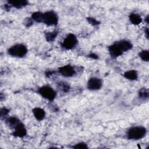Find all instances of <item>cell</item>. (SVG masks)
Wrapping results in <instances>:
<instances>
[{"mask_svg":"<svg viewBox=\"0 0 149 149\" xmlns=\"http://www.w3.org/2000/svg\"><path fill=\"white\" fill-rule=\"evenodd\" d=\"M138 97L143 101L147 100L149 97V91L146 87H142L138 91Z\"/></svg>","mask_w":149,"mask_h":149,"instance_id":"2e32d148","label":"cell"},{"mask_svg":"<svg viewBox=\"0 0 149 149\" xmlns=\"http://www.w3.org/2000/svg\"><path fill=\"white\" fill-rule=\"evenodd\" d=\"M58 34V31L57 30H54L51 31H48L45 33V40L48 42H51L55 41Z\"/></svg>","mask_w":149,"mask_h":149,"instance_id":"9a60e30c","label":"cell"},{"mask_svg":"<svg viewBox=\"0 0 149 149\" xmlns=\"http://www.w3.org/2000/svg\"><path fill=\"white\" fill-rule=\"evenodd\" d=\"M72 148H76V149H87L88 148V146L87 144L85 142L80 141L76 143L75 144H73Z\"/></svg>","mask_w":149,"mask_h":149,"instance_id":"ffe728a7","label":"cell"},{"mask_svg":"<svg viewBox=\"0 0 149 149\" xmlns=\"http://www.w3.org/2000/svg\"><path fill=\"white\" fill-rule=\"evenodd\" d=\"M129 19L130 22L135 26L140 24L143 22V18L141 16L139 13L135 12H132L129 14Z\"/></svg>","mask_w":149,"mask_h":149,"instance_id":"4fadbf2b","label":"cell"},{"mask_svg":"<svg viewBox=\"0 0 149 149\" xmlns=\"http://www.w3.org/2000/svg\"><path fill=\"white\" fill-rule=\"evenodd\" d=\"M78 44V39L75 34L73 33L68 34L64 38L61 47L65 50H72L76 48Z\"/></svg>","mask_w":149,"mask_h":149,"instance_id":"8992f818","label":"cell"},{"mask_svg":"<svg viewBox=\"0 0 149 149\" xmlns=\"http://www.w3.org/2000/svg\"><path fill=\"white\" fill-rule=\"evenodd\" d=\"M28 53L27 47L23 43H16L10 46L7 50V54L14 58H22Z\"/></svg>","mask_w":149,"mask_h":149,"instance_id":"3957f363","label":"cell"},{"mask_svg":"<svg viewBox=\"0 0 149 149\" xmlns=\"http://www.w3.org/2000/svg\"><path fill=\"white\" fill-rule=\"evenodd\" d=\"M32 113L37 120L42 121L46 116V112L45 110L40 107H35L32 109Z\"/></svg>","mask_w":149,"mask_h":149,"instance_id":"30bf717a","label":"cell"},{"mask_svg":"<svg viewBox=\"0 0 149 149\" xmlns=\"http://www.w3.org/2000/svg\"><path fill=\"white\" fill-rule=\"evenodd\" d=\"M12 135L15 137L23 138L27 134V130L22 121L12 129Z\"/></svg>","mask_w":149,"mask_h":149,"instance_id":"9c48e42d","label":"cell"},{"mask_svg":"<svg viewBox=\"0 0 149 149\" xmlns=\"http://www.w3.org/2000/svg\"><path fill=\"white\" fill-rule=\"evenodd\" d=\"M147 133V130L143 126H134L126 132V137L131 140H139L143 139Z\"/></svg>","mask_w":149,"mask_h":149,"instance_id":"7a4b0ae2","label":"cell"},{"mask_svg":"<svg viewBox=\"0 0 149 149\" xmlns=\"http://www.w3.org/2000/svg\"><path fill=\"white\" fill-rule=\"evenodd\" d=\"M148 20H149V19H148V15H147L146 17H145V18H144V22L146 23V24H148Z\"/></svg>","mask_w":149,"mask_h":149,"instance_id":"484cf974","label":"cell"},{"mask_svg":"<svg viewBox=\"0 0 149 149\" xmlns=\"http://www.w3.org/2000/svg\"><path fill=\"white\" fill-rule=\"evenodd\" d=\"M37 92L42 98L51 102L53 101L57 95L55 90L48 84L40 87L37 90Z\"/></svg>","mask_w":149,"mask_h":149,"instance_id":"277c9868","label":"cell"},{"mask_svg":"<svg viewBox=\"0 0 149 149\" xmlns=\"http://www.w3.org/2000/svg\"><path fill=\"white\" fill-rule=\"evenodd\" d=\"M86 19H87L88 23L89 24H90L91 25H92V26H98L100 24V22L94 17H88L86 18Z\"/></svg>","mask_w":149,"mask_h":149,"instance_id":"44dd1931","label":"cell"},{"mask_svg":"<svg viewBox=\"0 0 149 149\" xmlns=\"http://www.w3.org/2000/svg\"><path fill=\"white\" fill-rule=\"evenodd\" d=\"M139 56L144 62L149 61V51L148 49H143L139 53Z\"/></svg>","mask_w":149,"mask_h":149,"instance_id":"d6986e66","label":"cell"},{"mask_svg":"<svg viewBox=\"0 0 149 149\" xmlns=\"http://www.w3.org/2000/svg\"><path fill=\"white\" fill-rule=\"evenodd\" d=\"M20 122L21 120L19 118L15 116H10L5 118V123L8 127L12 129H13Z\"/></svg>","mask_w":149,"mask_h":149,"instance_id":"7c38bea8","label":"cell"},{"mask_svg":"<svg viewBox=\"0 0 149 149\" xmlns=\"http://www.w3.org/2000/svg\"><path fill=\"white\" fill-rule=\"evenodd\" d=\"M88 57H90L91 59H97L98 58V56L97 54H95V53H91L88 55Z\"/></svg>","mask_w":149,"mask_h":149,"instance_id":"cb8c5ba5","label":"cell"},{"mask_svg":"<svg viewBox=\"0 0 149 149\" xmlns=\"http://www.w3.org/2000/svg\"><path fill=\"white\" fill-rule=\"evenodd\" d=\"M103 85L102 80L98 77H91L87 82V88L90 91L100 90Z\"/></svg>","mask_w":149,"mask_h":149,"instance_id":"52a82bcc","label":"cell"},{"mask_svg":"<svg viewBox=\"0 0 149 149\" xmlns=\"http://www.w3.org/2000/svg\"><path fill=\"white\" fill-rule=\"evenodd\" d=\"M42 16H43L42 12L36 11V12L32 13L30 17L32 19L33 22H36L37 23H42Z\"/></svg>","mask_w":149,"mask_h":149,"instance_id":"e0dca14e","label":"cell"},{"mask_svg":"<svg viewBox=\"0 0 149 149\" xmlns=\"http://www.w3.org/2000/svg\"><path fill=\"white\" fill-rule=\"evenodd\" d=\"M7 3L11 7L20 9L27 6L29 5V1L26 0H9L7 1Z\"/></svg>","mask_w":149,"mask_h":149,"instance_id":"8fae6325","label":"cell"},{"mask_svg":"<svg viewBox=\"0 0 149 149\" xmlns=\"http://www.w3.org/2000/svg\"><path fill=\"white\" fill-rule=\"evenodd\" d=\"M144 35H145V36L146 37V38L147 40H148L149 33H148V27H145V29H144Z\"/></svg>","mask_w":149,"mask_h":149,"instance_id":"d4e9b609","label":"cell"},{"mask_svg":"<svg viewBox=\"0 0 149 149\" xmlns=\"http://www.w3.org/2000/svg\"><path fill=\"white\" fill-rule=\"evenodd\" d=\"M9 109L6 108V107H3L1 108V111H0V115H1V118H6L7 116V115H8L9 112Z\"/></svg>","mask_w":149,"mask_h":149,"instance_id":"7402d4cb","label":"cell"},{"mask_svg":"<svg viewBox=\"0 0 149 149\" xmlns=\"http://www.w3.org/2000/svg\"><path fill=\"white\" fill-rule=\"evenodd\" d=\"M58 88L60 91L63 93H67L70 90V86L65 81H59L58 83Z\"/></svg>","mask_w":149,"mask_h":149,"instance_id":"ac0fdd59","label":"cell"},{"mask_svg":"<svg viewBox=\"0 0 149 149\" xmlns=\"http://www.w3.org/2000/svg\"><path fill=\"white\" fill-rule=\"evenodd\" d=\"M33 24V20L31 17H27L24 20V24L26 27H29Z\"/></svg>","mask_w":149,"mask_h":149,"instance_id":"603a6c76","label":"cell"},{"mask_svg":"<svg viewBox=\"0 0 149 149\" xmlns=\"http://www.w3.org/2000/svg\"><path fill=\"white\" fill-rule=\"evenodd\" d=\"M123 77L127 80L130 81H134L139 78L138 72L135 69H131L126 71L123 73Z\"/></svg>","mask_w":149,"mask_h":149,"instance_id":"5bb4252c","label":"cell"},{"mask_svg":"<svg viewBox=\"0 0 149 149\" xmlns=\"http://www.w3.org/2000/svg\"><path fill=\"white\" fill-rule=\"evenodd\" d=\"M59 16L53 10L43 12L42 23L48 26H55L58 24Z\"/></svg>","mask_w":149,"mask_h":149,"instance_id":"5b68a950","label":"cell"},{"mask_svg":"<svg viewBox=\"0 0 149 149\" xmlns=\"http://www.w3.org/2000/svg\"><path fill=\"white\" fill-rule=\"evenodd\" d=\"M133 47L132 42L128 40L122 39L115 41L108 47V51L111 58L115 59L123 53L131 50Z\"/></svg>","mask_w":149,"mask_h":149,"instance_id":"6da1fadb","label":"cell"},{"mask_svg":"<svg viewBox=\"0 0 149 149\" xmlns=\"http://www.w3.org/2000/svg\"><path fill=\"white\" fill-rule=\"evenodd\" d=\"M58 72L64 77H72L76 73L74 68L70 65H66L59 67L58 69Z\"/></svg>","mask_w":149,"mask_h":149,"instance_id":"ba28073f","label":"cell"}]
</instances>
